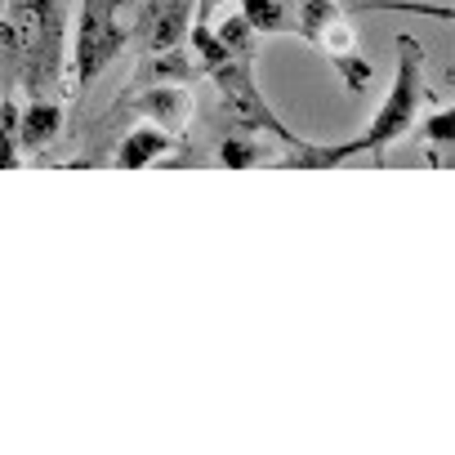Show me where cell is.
<instances>
[{
  "label": "cell",
  "instance_id": "1",
  "mask_svg": "<svg viewBox=\"0 0 455 455\" xmlns=\"http://www.w3.org/2000/svg\"><path fill=\"white\" fill-rule=\"evenodd\" d=\"M0 50L19 63L23 90L50 94L63 76V0H10Z\"/></svg>",
  "mask_w": 455,
  "mask_h": 455
},
{
  "label": "cell",
  "instance_id": "2",
  "mask_svg": "<svg viewBox=\"0 0 455 455\" xmlns=\"http://www.w3.org/2000/svg\"><path fill=\"white\" fill-rule=\"evenodd\" d=\"M201 68H205V76L219 90V116H228V125H233V130H264L277 143H286V152L299 148V134L286 130V121L268 108V99H264V90L255 81V54L219 50Z\"/></svg>",
  "mask_w": 455,
  "mask_h": 455
},
{
  "label": "cell",
  "instance_id": "3",
  "mask_svg": "<svg viewBox=\"0 0 455 455\" xmlns=\"http://www.w3.org/2000/svg\"><path fill=\"white\" fill-rule=\"evenodd\" d=\"M419 63H424L419 41H415V36H397V76H393V85H388L379 112L371 116V125H366L357 139H348V143H353V156H366V152H371L375 161H384V152H388L397 139L411 134L415 112H419V103H424Z\"/></svg>",
  "mask_w": 455,
  "mask_h": 455
},
{
  "label": "cell",
  "instance_id": "4",
  "mask_svg": "<svg viewBox=\"0 0 455 455\" xmlns=\"http://www.w3.org/2000/svg\"><path fill=\"white\" fill-rule=\"evenodd\" d=\"M295 32L335 63V76L344 81L348 94H362L375 81V63L357 50L353 28H348V19H344V10L335 5V0H299Z\"/></svg>",
  "mask_w": 455,
  "mask_h": 455
},
{
  "label": "cell",
  "instance_id": "5",
  "mask_svg": "<svg viewBox=\"0 0 455 455\" xmlns=\"http://www.w3.org/2000/svg\"><path fill=\"white\" fill-rule=\"evenodd\" d=\"M130 28L121 23V0H81L76 36H72V85L85 94L130 45Z\"/></svg>",
  "mask_w": 455,
  "mask_h": 455
},
{
  "label": "cell",
  "instance_id": "6",
  "mask_svg": "<svg viewBox=\"0 0 455 455\" xmlns=\"http://www.w3.org/2000/svg\"><path fill=\"white\" fill-rule=\"evenodd\" d=\"M192 10L196 0H143L139 5V19H134V36L148 54H165V50H179L183 36L192 32Z\"/></svg>",
  "mask_w": 455,
  "mask_h": 455
},
{
  "label": "cell",
  "instance_id": "7",
  "mask_svg": "<svg viewBox=\"0 0 455 455\" xmlns=\"http://www.w3.org/2000/svg\"><path fill=\"white\" fill-rule=\"evenodd\" d=\"M130 108L143 112L148 121H156V125H165V130L179 134V130L188 125V116H192V94H188L183 81H156V85H148Z\"/></svg>",
  "mask_w": 455,
  "mask_h": 455
},
{
  "label": "cell",
  "instance_id": "8",
  "mask_svg": "<svg viewBox=\"0 0 455 455\" xmlns=\"http://www.w3.org/2000/svg\"><path fill=\"white\" fill-rule=\"evenodd\" d=\"M170 152H179V134L165 130V125H156V121H143V125H134V130L121 139L116 165H121V170H143V165H152V161H161V156H170Z\"/></svg>",
  "mask_w": 455,
  "mask_h": 455
},
{
  "label": "cell",
  "instance_id": "9",
  "mask_svg": "<svg viewBox=\"0 0 455 455\" xmlns=\"http://www.w3.org/2000/svg\"><path fill=\"white\" fill-rule=\"evenodd\" d=\"M59 130H63V103L50 94H32V103L19 112V148L41 152L59 139Z\"/></svg>",
  "mask_w": 455,
  "mask_h": 455
},
{
  "label": "cell",
  "instance_id": "10",
  "mask_svg": "<svg viewBox=\"0 0 455 455\" xmlns=\"http://www.w3.org/2000/svg\"><path fill=\"white\" fill-rule=\"evenodd\" d=\"M242 14H246V23H251L259 36L295 32V14H291L286 0H242Z\"/></svg>",
  "mask_w": 455,
  "mask_h": 455
},
{
  "label": "cell",
  "instance_id": "11",
  "mask_svg": "<svg viewBox=\"0 0 455 455\" xmlns=\"http://www.w3.org/2000/svg\"><path fill=\"white\" fill-rule=\"evenodd\" d=\"M362 10H375V14H415V19L455 23V5H433V0H362Z\"/></svg>",
  "mask_w": 455,
  "mask_h": 455
},
{
  "label": "cell",
  "instance_id": "12",
  "mask_svg": "<svg viewBox=\"0 0 455 455\" xmlns=\"http://www.w3.org/2000/svg\"><path fill=\"white\" fill-rule=\"evenodd\" d=\"M214 36H219L223 50H233V54H255V36H259V32L246 23L242 10H237V14H228V10H223V19L214 23Z\"/></svg>",
  "mask_w": 455,
  "mask_h": 455
},
{
  "label": "cell",
  "instance_id": "13",
  "mask_svg": "<svg viewBox=\"0 0 455 455\" xmlns=\"http://www.w3.org/2000/svg\"><path fill=\"white\" fill-rule=\"evenodd\" d=\"M23 148H19V108L14 99H0V170H19Z\"/></svg>",
  "mask_w": 455,
  "mask_h": 455
},
{
  "label": "cell",
  "instance_id": "14",
  "mask_svg": "<svg viewBox=\"0 0 455 455\" xmlns=\"http://www.w3.org/2000/svg\"><path fill=\"white\" fill-rule=\"evenodd\" d=\"M188 72H192V63H188L179 50H165V54H148L139 81H143V85H156V81H188Z\"/></svg>",
  "mask_w": 455,
  "mask_h": 455
},
{
  "label": "cell",
  "instance_id": "15",
  "mask_svg": "<svg viewBox=\"0 0 455 455\" xmlns=\"http://www.w3.org/2000/svg\"><path fill=\"white\" fill-rule=\"evenodd\" d=\"M419 139H424L433 152H455V108H437V112L419 125Z\"/></svg>",
  "mask_w": 455,
  "mask_h": 455
},
{
  "label": "cell",
  "instance_id": "16",
  "mask_svg": "<svg viewBox=\"0 0 455 455\" xmlns=\"http://www.w3.org/2000/svg\"><path fill=\"white\" fill-rule=\"evenodd\" d=\"M259 156H264V148H259L251 134H228V139L219 143V161H223L228 170H251Z\"/></svg>",
  "mask_w": 455,
  "mask_h": 455
},
{
  "label": "cell",
  "instance_id": "17",
  "mask_svg": "<svg viewBox=\"0 0 455 455\" xmlns=\"http://www.w3.org/2000/svg\"><path fill=\"white\" fill-rule=\"evenodd\" d=\"M228 10V0H196L192 10V28H214V19Z\"/></svg>",
  "mask_w": 455,
  "mask_h": 455
},
{
  "label": "cell",
  "instance_id": "18",
  "mask_svg": "<svg viewBox=\"0 0 455 455\" xmlns=\"http://www.w3.org/2000/svg\"><path fill=\"white\" fill-rule=\"evenodd\" d=\"M446 81H455V68H451V72H446Z\"/></svg>",
  "mask_w": 455,
  "mask_h": 455
}]
</instances>
